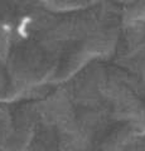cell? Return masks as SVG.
<instances>
[{
	"mask_svg": "<svg viewBox=\"0 0 145 151\" xmlns=\"http://www.w3.org/2000/svg\"><path fill=\"white\" fill-rule=\"evenodd\" d=\"M15 30H17V34L19 35L20 38H28L29 37V30H28V27L24 25V24H22V23H19V24L17 25L15 28Z\"/></svg>",
	"mask_w": 145,
	"mask_h": 151,
	"instance_id": "cell-1",
	"label": "cell"
},
{
	"mask_svg": "<svg viewBox=\"0 0 145 151\" xmlns=\"http://www.w3.org/2000/svg\"><path fill=\"white\" fill-rule=\"evenodd\" d=\"M20 23L22 24H24V25H27V27H29V24L33 23V18H32L30 15H24L20 19Z\"/></svg>",
	"mask_w": 145,
	"mask_h": 151,
	"instance_id": "cell-2",
	"label": "cell"
},
{
	"mask_svg": "<svg viewBox=\"0 0 145 151\" xmlns=\"http://www.w3.org/2000/svg\"><path fill=\"white\" fill-rule=\"evenodd\" d=\"M1 29L5 33H10L13 30V25L10 24V23H4V24H1Z\"/></svg>",
	"mask_w": 145,
	"mask_h": 151,
	"instance_id": "cell-3",
	"label": "cell"
}]
</instances>
